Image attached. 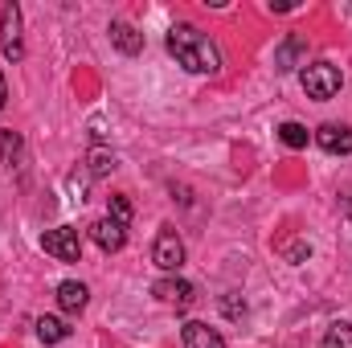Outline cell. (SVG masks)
Returning <instances> with one entry per match:
<instances>
[{
  "instance_id": "cell-1",
  "label": "cell",
  "mask_w": 352,
  "mask_h": 348,
  "mask_svg": "<svg viewBox=\"0 0 352 348\" xmlns=\"http://www.w3.org/2000/svg\"><path fill=\"white\" fill-rule=\"evenodd\" d=\"M164 45H168V54L176 58L180 70H188V74H221V54H217V45L201 29L173 25L168 37H164Z\"/></svg>"
},
{
  "instance_id": "cell-2",
  "label": "cell",
  "mask_w": 352,
  "mask_h": 348,
  "mask_svg": "<svg viewBox=\"0 0 352 348\" xmlns=\"http://www.w3.org/2000/svg\"><path fill=\"white\" fill-rule=\"evenodd\" d=\"M303 90H307V98H316V102H328V98H336L340 87H344V74H340V66H332V62H316V66H307L303 70Z\"/></svg>"
},
{
  "instance_id": "cell-3",
  "label": "cell",
  "mask_w": 352,
  "mask_h": 348,
  "mask_svg": "<svg viewBox=\"0 0 352 348\" xmlns=\"http://www.w3.org/2000/svg\"><path fill=\"white\" fill-rule=\"evenodd\" d=\"M41 250L58 262H82V238L74 226H58V230L41 234Z\"/></svg>"
},
{
  "instance_id": "cell-4",
  "label": "cell",
  "mask_w": 352,
  "mask_h": 348,
  "mask_svg": "<svg viewBox=\"0 0 352 348\" xmlns=\"http://www.w3.org/2000/svg\"><path fill=\"white\" fill-rule=\"evenodd\" d=\"M152 262H156L164 274H176V270L184 266V242H180V234H176L173 226H164V230L156 234V242H152Z\"/></svg>"
},
{
  "instance_id": "cell-5",
  "label": "cell",
  "mask_w": 352,
  "mask_h": 348,
  "mask_svg": "<svg viewBox=\"0 0 352 348\" xmlns=\"http://www.w3.org/2000/svg\"><path fill=\"white\" fill-rule=\"evenodd\" d=\"M0 50L8 62H21L25 58V41H21V8L16 4H4L0 8Z\"/></svg>"
},
{
  "instance_id": "cell-6",
  "label": "cell",
  "mask_w": 352,
  "mask_h": 348,
  "mask_svg": "<svg viewBox=\"0 0 352 348\" xmlns=\"http://www.w3.org/2000/svg\"><path fill=\"white\" fill-rule=\"evenodd\" d=\"M152 295L184 312V307H192V299H197V287H192L188 279H176V274H164V279H156V283H152Z\"/></svg>"
},
{
  "instance_id": "cell-7",
  "label": "cell",
  "mask_w": 352,
  "mask_h": 348,
  "mask_svg": "<svg viewBox=\"0 0 352 348\" xmlns=\"http://www.w3.org/2000/svg\"><path fill=\"white\" fill-rule=\"evenodd\" d=\"M90 238H94V246H98L102 254H119L123 242H127V226H119L115 217H98V221L90 226Z\"/></svg>"
},
{
  "instance_id": "cell-8",
  "label": "cell",
  "mask_w": 352,
  "mask_h": 348,
  "mask_svg": "<svg viewBox=\"0 0 352 348\" xmlns=\"http://www.w3.org/2000/svg\"><path fill=\"white\" fill-rule=\"evenodd\" d=\"M303 58H307V41H303L299 33H287V37L278 41V50H274V70H278V74H291V70L303 66Z\"/></svg>"
},
{
  "instance_id": "cell-9",
  "label": "cell",
  "mask_w": 352,
  "mask_h": 348,
  "mask_svg": "<svg viewBox=\"0 0 352 348\" xmlns=\"http://www.w3.org/2000/svg\"><path fill=\"white\" fill-rule=\"evenodd\" d=\"M311 140H316L328 156H352V127H344V123H324Z\"/></svg>"
},
{
  "instance_id": "cell-10",
  "label": "cell",
  "mask_w": 352,
  "mask_h": 348,
  "mask_svg": "<svg viewBox=\"0 0 352 348\" xmlns=\"http://www.w3.org/2000/svg\"><path fill=\"white\" fill-rule=\"evenodd\" d=\"M90 303V291L87 283H78V279H66V283H58V307L66 312V316H82Z\"/></svg>"
},
{
  "instance_id": "cell-11",
  "label": "cell",
  "mask_w": 352,
  "mask_h": 348,
  "mask_svg": "<svg viewBox=\"0 0 352 348\" xmlns=\"http://www.w3.org/2000/svg\"><path fill=\"white\" fill-rule=\"evenodd\" d=\"M180 345L184 348H226V340H221L217 328H209V324H201V320H188V324L180 328Z\"/></svg>"
},
{
  "instance_id": "cell-12",
  "label": "cell",
  "mask_w": 352,
  "mask_h": 348,
  "mask_svg": "<svg viewBox=\"0 0 352 348\" xmlns=\"http://www.w3.org/2000/svg\"><path fill=\"white\" fill-rule=\"evenodd\" d=\"M111 41H115V50L119 54H127V58H135V54H144V33L135 29V25H127V21H111Z\"/></svg>"
},
{
  "instance_id": "cell-13",
  "label": "cell",
  "mask_w": 352,
  "mask_h": 348,
  "mask_svg": "<svg viewBox=\"0 0 352 348\" xmlns=\"http://www.w3.org/2000/svg\"><path fill=\"white\" fill-rule=\"evenodd\" d=\"M37 336H41V345H62L70 336V324L58 320V316H41L37 320Z\"/></svg>"
},
{
  "instance_id": "cell-14",
  "label": "cell",
  "mask_w": 352,
  "mask_h": 348,
  "mask_svg": "<svg viewBox=\"0 0 352 348\" xmlns=\"http://www.w3.org/2000/svg\"><path fill=\"white\" fill-rule=\"evenodd\" d=\"M0 160L4 164H21L25 160V140L12 127H0Z\"/></svg>"
},
{
  "instance_id": "cell-15",
  "label": "cell",
  "mask_w": 352,
  "mask_h": 348,
  "mask_svg": "<svg viewBox=\"0 0 352 348\" xmlns=\"http://www.w3.org/2000/svg\"><path fill=\"white\" fill-rule=\"evenodd\" d=\"M119 168V160H115V152H102V148H94L87 156V176L90 180H102V176H111Z\"/></svg>"
},
{
  "instance_id": "cell-16",
  "label": "cell",
  "mask_w": 352,
  "mask_h": 348,
  "mask_svg": "<svg viewBox=\"0 0 352 348\" xmlns=\"http://www.w3.org/2000/svg\"><path fill=\"white\" fill-rule=\"evenodd\" d=\"M278 140H283L287 148H295V152H299V148H307V140H311V131H307L303 123H295V119H287V123L278 127Z\"/></svg>"
},
{
  "instance_id": "cell-17",
  "label": "cell",
  "mask_w": 352,
  "mask_h": 348,
  "mask_svg": "<svg viewBox=\"0 0 352 348\" xmlns=\"http://www.w3.org/2000/svg\"><path fill=\"white\" fill-rule=\"evenodd\" d=\"M324 348H352V324L336 320V324L324 332Z\"/></svg>"
},
{
  "instance_id": "cell-18",
  "label": "cell",
  "mask_w": 352,
  "mask_h": 348,
  "mask_svg": "<svg viewBox=\"0 0 352 348\" xmlns=\"http://www.w3.org/2000/svg\"><path fill=\"white\" fill-rule=\"evenodd\" d=\"M107 209H111L107 217H115L119 226H127V221H131V201H127V197H107Z\"/></svg>"
},
{
  "instance_id": "cell-19",
  "label": "cell",
  "mask_w": 352,
  "mask_h": 348,
  "mask_svg": "<svg viewBox=\"0 0 352 348\" xmlns=\"http://www.w3.org/2000/svg\"><path fill=\"white\" fill-rule=\"evenodd\" d=\"M221 312H226L230 320H246V299H242L238 291H230V295H221Z\"/></svg>"
},
{
  "instance_id": "cell-20",
  "label": "cell",
  "mask_w": 352,
  "mask_h": 348,
  "mask_svg": "<svg viewBox=\"0 0 352 348\" xmlns=\"http://www.w3.org/2000/svg\"><path fill=\"white\" fill-rule=\"evenodd\" d=\"M287 259H291L295 266H299V262H307V259H311V246H307V242H291V246H287Z\"/></svg>"
},
{
  "instance_id": "cell-21",
  "label": "cell",
  "mask_w": 352,
  "mask_h": 348,
  "mask_svg": "<svg viewBox=\"0 0 352 348\" xmlns=\"http://www.w3.org/2000/svg\"><path fill=\"white\" fill-rule=\"evenodd\" d=\"M70 193H74V197H78V201H87V176H70Z\"/></svg>"
},
{
  "instance_id": "cell-22",
  "label": "cell",
  "mask_w": 352,
  "mask_h": 348,
  "mask_svg": "<svg viewBox=\"0 0 352 348\" xmlns=\"http://www.w3.org/2000/svg\"><path fill=\"white\" fill-rule=\"evenodd\" d=\"M4 102H8V87H4V74H0V111H4Z\"/></svg>"
},
{
  "instance_id": "cell-23",
  "label": "cell",
  "mask_w": 352,
  "mask_h": 348,
  "mask_svg": "<svg viewBox=\"0 0 352 348\" xmlns=\"http://www.w3.org/2000/svg\"><path fill=\"white\" fill-rule=\"evenodd\" d=\"M344 213H349V217H352V197H349V201H344Z\"/></svg>"
}]
</instances>
